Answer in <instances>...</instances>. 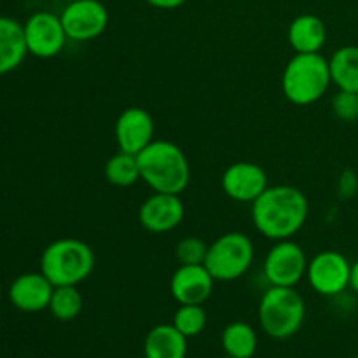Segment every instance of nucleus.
I'll list each match as a JSON object with an SVG mask.
<instances>
[{"mask_svg": "<svg viewBox=\"0 0 358 358\" xmlns=\"http://www.w3.org/2000/svg\"><path fill=\"white\" fill-rule=\"evenodd\" d=\"M310 203L301 189L292 185H271L252 203V220L262 236L269 240H290L308 220Z\"/></svg>", "mask_w": 358, "mask_h": 358, "instance_id": "obj_1", "label": "nucleus"}, {"mask_svg": "<svg viewBox=\"0 0 358 358\" xmlns=\"http://www.w3.org/2000/svg\"><path fill=\"white\" fill-rule=\"evenodd\" d=\"M140 178L154 192L182 194L191 180V166L184 150L168 140H154L138 154Z\"/></svg>", "mask_w": 358, "mask_h": 358, "instance_id": "obj_2", "label": "nucleus"}, {"mask_svg": "<svg viewBox=\"0 0 358 358\" xmlns=\"http://www.w3.org/2000/svg\"><path fill=\"white\" fill-rule=\"evenodd\" d=\"M332 84L329 59L320 52H296L285 65L282 90L287 100L299 107L315 103Z\"/></svg>", "mask_w": 358, "mask_h": 358, "instance_id": "obj_3", "label": "nucleus"}, {"mask_svg": "<svg viewBox=\"0 0 358 358\" xmlns=\"http://www.w3.org/2000/svg\"><path fill=\"white\" fill-rule=\"evenodd\" d=\"M93 269V248L77 238H59L41 255V273L55 287L79 285L90 278Z\"/></svg>", "mask_w": 358, "mask_h": 358, "instance_id": "obj_4", "label": "nucleus"}, {"mask_svg": "<svg viewBox=\"0 0 358 358\" xmlns=\"http://www.w3.org/2000/svg\"><path fill=\"white\" fill-rule=\"evenodd\" d=\"M259 324L273 339L292 338L306 317V304L294 287H273L259 303Z\"/></svg>", "mask_w": 358, "mask_h": 358, "instance_id": "obj_5", "label": "nucleus"}, {"mask_svg": "<svg viewBox=\"0 0 358 358\" xmlns=\"http://www.w3.org/2000/svg\"><path fill=\"white\" fill-rule=\"evenodd\" d=\"M255 248L250 236L231 231L208 245L205 266L215 282H234L250 269Z\"/></svg>", "mask_w": 358, "mask_h": 358, "instance_id": "obj_6", "label": "nucleus"}, {"mask_svg": "<svg viewBox=\"0 0 358 358\" xmlns=\"http://www.w3.org/2000/svg\"><path fill=\"white\" fill-rule=\"evenodd\" d=\"M23 30L28 55L41 59L58 56L69 41L62 17L49 10H37L31 14L23 23Z\"/></svg>", "mask_w": 358, "mask_h": 358, "instance_id": "obj_7", "label": "nucleus"}, {"mask_svg": "<svg viewBox=\"0 0 358 358\" xmlns=\"http://www.w3.org/2000/svg\"><path fill=\"white\" fill-rule=\"evenodd\" d=\"M308 259L292 240L276 241L264 259V276L273 287H296L306 276Z\"/></svg>", "mask_w": 358, "mask_h": 358, "instance_id": "obj_8", "label": "nucleus"}, {"mask_svg": "<svg viewBox=\"0 0 358 358\" xmlns=\"http://www.w3.org/2000/svg\"><path fill=\"white\" fill-rule=\"evenodd\" d=\"M69 41L90 42L100 37L108 24V10L100 0H72L59 14Z\"/></svg>", "mask_w": 358, "mask_h": 358, "instance_id": "obj_9", "label": "nucleus"}, {"mask_svg": "<svg viewBox=\"0 0 358 358\" xmlns=\"http://www.w3.org/2000/svg\"><path fill=\"white\" fill-rule=\"evenodd\" d=\"M352 264L336 250H324L308 262L306 278L317 294L325 297L339 296L350 287Z\"/></svg>", "mask_w": 358, "mask_h": 358, "instance_id": "obj_10", "label": "nucleus"}, {"mask_svg": "<svg viewBox=\"0 0 358 358\" xmlns=\"http://www.w3.org/2000/svg\"><path fill=\"white\" fill-rule=\"evenodd\" d=\"M184 217L185 206L180 194H168V192H154L138 210L140 224L143 229L152 234H163L177 229Z\"/></svg>", "mask_w": 358, "mask_h": 358, "instance_id": "obj_11", "label": "nucleus"}, {"mask_svg": "<svg viewBox=\"0 0 358 358\" xmlns=\"http://www.w3.org/2000/svg\"><path fill=\"white\" fill-rule=\"evenodd\" d=\"M220 185L226 196L238 203H254L268 185V173L257 163L238 161L224 170Z\"/></svg>", "mask_w": 358, "mask_h": 358, "instance_id": "obj_12", "label": "nucleus"}, {"mask_svg": "<svg viewBox=\"0 0 358 358\" xmlns=\"http://www.w3.org/2000/svg\"><path fill=\"white\" fill-rule=\"evenodd\" d=\"M115 140L119 150L138 156L154 142V119L145 108L129 107L115 121Z\"/></svg>", "mask_w": 358, "mask_h": 358, "instance_id": "obj_13", "label": "nucleus"}, {"mask_svg": "<svg viewBox=\"0 0 358 358\" xmlns=\"http://www.w3.org/2000/svg\"><path fill=\"white\" fill-rule=\"evenodd\" d=\"M213 283L205 264H180L171 276L170 290L178 304H203L212 296Z\"/></svg>", "mask_w": 358, "mask_h": 358, "instance_id": "obj_14", "label": "nucleus"}, {"mask_svg": "<svg viewBox=\"0 0 358 358\" xmlns=\"http://www.w3.org/2000/svg\"><path fill=\"white\" fill-rule=\"evenodd\" d=\"M55 285L42 273H23L9 287V301L16 310L38 313L49 308Z\"/></svg>", "mask_w": 358, "mask_h": 358, "instance_id": "obj_15", "label": "nucleus"}, {"mask_svg": "<svg viewBox=\"0 0 358 358\" xmlns=\"http://www.w3.org/2000/svg\"><path fill=\"white\" fill-rule=\"evenodd\" d=\"M287 38L296 52H320L327 42V27L317 14H299L289 24Z\"/></svg>", "mask_w": 358, "mask_h": 358, "instance_id": "obj_16", "label": "nucleus"}, {"mask_svg": "<svg viewBox=\"0 0 358 358\" xmlns=\"http://www.w3.org/2000/svg\"><path fill=\"white\" fill-rule=\"evenodd\" d=\"M23 24L9 16H0V76L14 72L27 58Z\"/></svg>", "mask_w": 358, "mask_h": 358, "instance_id": "obj_17", "label": "nucleus"}, {"mask_svg": "<svg viewBox=\"0 0 358 358\" xmlns=\"http://www.w3.org/2000/svg\"><path fill=\"white\" fill-rule=\"evenodd\" d=\"M145 358H185L187 338L173 324H161L150 329L143 341Z\"/></svg>", "mask_w": 358, "mask_h": 358, "instance_id": "obj_18", "label": "nucleus"}, {"mask_svg": "<svg viewBox=\"0 0 358 358\" xmlns=\"http://www.w3.org/2000/svg\"><path fill=\"white\" fill-rule=\"evenodd\" d=\"M331 79L338 90L358 94V45L339 48L329 59Z\"/></svg>", "mask_w": 358, "mask_h": 358, "instance_id": "obj_19", "label": "nucleus"}, {"mask_svg": "<svg viewBox=\"0 0 358 358\" xmlns=\"http://www.w3.org/2000/svg\"><path fill=\"white\" fill-rule=\"evenodd\" d=\"M222 348L233 358H252L257 352V334L247 322H233L222 331Z\"/></svg>", "mask_w": 358, "mask_h": 358, "instance_id": "obj_20", "label": "nucleus"}, {"mask_svg": "<svg viewBox=\"0 0 358 358\" xmlns=\"http://www.w3.org/2000/svg\"><path fill=\"white\" fill-rule=\"evenodd\" d=\"M103 173L108 184L115 185V187H129V185L142 180L140 178L138 157H136V154L122 152V150L114 154L105 163Z\"/></svg>", "mask_w": 358, "mask_h": 358, "instance_id": "obj_21", "label": "nucleus"}, {"mask_svg": "<svg viewBox=\"0 0 358 358\" xmlns=\"http://www.w3.org/2000/svg\"><path fill=\"white\" fill-rule=\"evenodd\" d=\"M83 294L79 292L77 285L55 287L48 310L51 311L56 320L70 322L79 317L83 311Z\"/></svg>", "mask_w": 358, "mask_h": 358, "instance_id": "obj_22", "label": "nucleus"}, {"mask_svg": "<svg viewBox=\"0 0 358 358\" xmlns=\"http://www.w3.org/2000/svg\"><path fill=\"white\" fill-rule=\"evenodd\" d=\"M206 320L208 318L203 304H180L173 315V325L187 339L201 334L206 327Z\"/></svg>", "mask_w": 358, "mask_h": 358, "instance_id": "obj_23", "label": "nucleus"}, {"mask_svg": "<svg viewBox=\"0 0 358 358\" xmlns=\"http://www.w3.org/2000/svg\"><path fill=\"white\" fill-rule=\"evenodd\" d=\"M208 245L196 236L182 238L175 247V255L180 264H205Z\"/></svg>", "mask_w": 358, "mask_h": 358, "instance_id": "obj_24", "label": "nucleus"}, {"mask_svg": "<svg viewBox=\"0 0 358 358\" xmlns=\"http://www.w3.org/2000/svg\"><path fill=\"white\" fill-rule=\"evenodd\" d=\"M332 110L341 121L353 122L358 119V94L339 90L332 98Z\"/></svg>", "mask_w": 358, "mask_h": 358, "instance_id": "obj_25", "label": "nucleus"}, {"mask_svg": "<svg viewBox=\"0 0 358 358\" xmlns=\"http://www.w3.org/2000/svg\"><path fill=\"white\" fill-rule=\"evenodd\" d=\"M339 191L343 192V196H352L357 191V177L352 171H345L339 180Z\"/></svg>", "mask_w": 358, "mask_h": 358, "instance_id": "obj_26", "label": "nucleus"}, {"mask_svg": "<svg viewBox=\"0 0 358 358\" xmlns=\"http://www.w3.org/2000/svg\"><path fill=\"white\" fill-rule=\"evenodd\" d=\"M149 6L156 7V9H164V10H170V9H177V7L184 6L185 0H145Z\"/></svg>", "mask_w": 358, "mask_h": 358, "instance_id": "obj_27", "label": "nucleus"}, {"mask_svg": "<svg viewBox=\"0 0 358 358\" xmlns=\"http://www.w3.org/2000/svg\"><path fill=\"white\" fill-rule=\"evenodd\" d=\"M350 287L358 294V261L352 264V275H350Z\"/></svg>", "mask_w": 358, "mask_h": 358, "instance_id": "obj_28", "label": "nucleus"}, {"mask_svg": "<svg viewBox=\"0 0 358 358\" xmlns=\"http://www.w3.org/2000/svg\"><path fill=\"white\" fill-rule=\"evenodd\" d=\"M0 299H2V289H0Z\"/></svg>", "mask_w": 358, "mask_h": 358, "instance_id": "obj_29", "label": "nucleus"}, {"mask_svg": "<svg viewBox=\"0 0 358 358\" xmlns=\"http://www.w3.org/2000/svg\"><path fill=\"white\" fill-rule=\"evenodd\" d=\"M222 358H233V357H229V355H226V357H222Z\"/></svg>", "mask_w": 358, "mask_h": 358, "instance_id": "obj_30", "label": "nucleus"}, {"mask_svg": "<svg viewBox=\"0 0 358 358\" xmlns=\"http://www.w3.org/2000/svg\"><path fill=\"white\" fill-rule=\"evenodd\" d=\"M355 358H358V355H357V357H355Z\"/></svg>", "mask_w": 358, "mask_h": 358, "instance_id": "obj_31", "label": "nucleus"}]
</instances>
